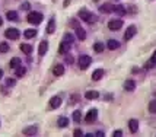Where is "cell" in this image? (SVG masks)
Listing matches in <instances>:
<instances>
[{"label": "cell", "instance_id": "29", "mask_svg": "<svg viewBox=\"0 0 156 137\" xmlns=\"http://www.w3.org/2000/svg\"><path fill=\"white\" fill-rule=\"evenodd\" d=\"M94 50H95V53H102V51H104V44H102V42H95Z\"/></svg>", "mask_w": 156, "mask_h": 137}, {"label": "cell", "instance_id": "18", "mask_svg": "<svg viewBox=\"0 0 156 137\" xmlns=\"http://www.w3.org/2000/svg\"><path fill=\"white\" fill-rule=\"evenodd\" d=\"M99 10H101L102 13H111V12H112V5H109V3H104V5L99 7Z\"/></svg>", "mask_w": 156, "mask_h": 137}, {"label": "cell", "instance_id": "37", "mask_svg": "<svg viewBox=\"0 0 156 137\" xmlns=\"http://www.w3.org/2000/svg\"><path fill=\"white\" fill-rule=\"evenodd\" d=\"M73 134H75V136H83V131H82L80 128H76V130L73 131Z\"/></svg>", "mask_w": 156, "mask_h": 137}, {"label": "cell", "instance_id": "4", "mask_svg": "<svg viewBox=\"0 0 156 137\" xmlns=\"http://www.w3.org/2000/svg\"><path fill=\"white\" fill-rule=\"evenodd\" d=\"M5 35H6V38H9V40H18L20 32L16 29V28H9V29H6Z\"/></svg>", "mask_w": 156, "mask_h": 137}, {"label": "cell", "instance_id": "28", "mask_svg": "<svg viewBox=\"0 0 156 137\" xmlns=\"http://www.w3.org/2000/svg\"><path fill=\"white\" fill-rule=\"evenodd\" d=\"M18 66H20V58H18V57H13V58L10 60V67H12V68H16Z\"/></svg>", "mask_w": 156, "mask_h": 137}, {"label": "cell", "instance_id": "36", "mask_svg": "<svg viewBox=\"0 0 156 137\" xmlns=\"http://www.w3.org/2000/svg\"><path fill=\"white\" fill-rule=\"evenodd\" d=\"M6 85L7 86H15V85H16V80H15V79H7Z\"/></svg>", "mask_w": 156, "mask_h": 137}, {"label": "cell", "instance_id": "11", "mask_svg": "<svg viewBox=\"0 0 156 137\" xmlns=\"http://www.w3.org/2000/svg\"><path fill=\"white\" fill-rule=\"evenodd\" d=\"M129 128H130V131L131 133H137V130H139V121L137 120H130L129 121Z\"/></svg>", "mask_w": 156, "mask_h": 137}, {"label": "cell", "instance_id": "20", "mask_svg": "<svg viewBox=\"0 0 156 137\" xmlns=\"http://www.w3.org/2000/svg\"><path fill=\"white\" fill-rule=\"evenodd\" d=\"M99 96V93L96 92V90H88L86 93H85V98L86 99H96Z\"/></svg>", "mask_w": 156, "mask_h": 137}, {"label": "cell", "instance_id": "34", "mask_svg": "<svg viewBox=\"0 0 156 137\" xmlns=\"http://www.w3.org/2000/svg\"><path fill=\"white\" fill-rule=\"evenodd\" d=\"M29 7H31V5H29V2H23V3L20 5V9H22V10H28Z\"/></svg>", "mask_w": 156, "mask_h": 137}, {"label": "cell", "instance_id": "13", "mask_svg": "<svg viewBox=\"0 0 156 137\" xmlns=\"http://www.w3.org/2000/svg\"><path fill=\"white\" fill-rule=\"evenodd\" d=\"M53 73H54V76L64 75V66L63 64H55L54 68H53Z\"/></svg>", "mask_w": 156, "mask_h": 137}, {"label": "cell", "instance_id": "43", "mask_svg": "<svg viewBox=\"0 0 156 137\" xmlns=\"http://www.w3.org/2000/svg\"><path fill=\"white\" fill-rule=\"evenodd\" d=\"M2 25H3V19L0 18V26H2Z\"/></svg>", "mask_w": 156, "mask_h": 137}, {"label": "cell", "instance_id": "15", "mask_svg": "<svg viewBox=\"0 0 156 137\" xmlns=\"http://www.w3.org/2000/svg\"><path fill=\"white\" fill-rule=\"evenodd\" d=\"M104 75H105V72H104L102 68H98V70H95V72L92 73V79H94V80H99V79L104 77Z\"/></svg>", "mask_w": 156, "mask_h": 137}, {"label": "cell", "instance_id": "25", "mask_svg": "<svg viewBox=\"0 0 156 137\" xmlns=\"http://www.w3.org/2000/svg\"><path fill=\"white\" fill-rule=\"evenodd\" d=\"M6 16L9 21H18V18H19V16H18V12H15V10H9L6 13Z\"/></svg>", "mask_w": 156, "mask_h": 137}, {"label": "cell", "instance_id": "1", "mask_svg": "<svg viewBox=\"0 0 156 137\" xmlns=\"http://www.w3.org/2000/svg\"><path fill=\"white\" fill-rule=\"evenodd\" d=\"M79 18H80L82 21L88 22V23H94L96 21V16L94 13H90L88 9H80L79 10Z\"/></svg>", "mask_w": 156, "mask_h": 137}, {"label": "cell", "instance_id": "33", "mask_svg": "<svg viewBox=\"0 0 156 137\" xmlns=\"http://www.w3.org/2000/svg\"><path fill=\"white\" fill-rule=\"evenodd\" d=\"M73 120H75L76 123H80V120H82L80 111H75V112H73Z\"/></svg>", "mask_w": 156, "mask_h": 137}, {"label": "cell", "instance_id": "39", "mask_svg": "<svg viewBox=\"0 0 156 137\" xmlns=\"http://www.w3.org/2000/svg\"><path fill=\"white\" fill-rule=\"evenodd\" d=\"M66 61H67L69 64H72V63H73V58H72V55H67V57H66Z\"/></svg>", "mask_w": 156, "mask_h": 137}, {"label": "cell", "instance_id": "32", "mask_svg": "<svg viewBox=\"0 0 156 137\" xmlns=\"http://www.w3.org/2000/svg\"><path fill=\"white\" fill-rule=\"evenodd\" d=\"M63 40H64V41H67V42H73V41H75V37L70 34V32H67V34H64Z\"/></svg>", "mask_w": 156, "mask_h": 137}, {"label": "cell", "instance_id": "21", "mask_svg": "<svg viewBox=\"0 0 156 137\" xmlns=\"http://www.w3.org/2000/svg\"><path fill=\"white\" fill-rule=\"evenodd\" d=\"M156 66V51L153 53V55L150 57V60L147 63H146V68H152Z\"/></svg>", "mask_w": 156, "mask_h": 137}, {"label": "cell", "instance_id": "10", "mask_svg": "<svg viewBox=\"0 0 156 137\" xmlns=\"http://www.w3.org/2000/svg\"><path fill=\"white\" fill-rule=\"evenodd\" d=\"M37 131H38V127H35V125H31V127H27V128H23V134L25 136H34L37 134Z\"/></svg>", "mask_w": 156, "mask_h": 137}, {"label": "cell", "instance_id": "9", "mask_svg": "<svg viewBox=\"0 0 156 137\" xmlns=\"http://www.w3.org/2000/svg\"><path fill=\"white\" fill-rule=\"evenodd\" d=\"M60 105H61L60 96H53V98L50 99V107H51V108H58Z\"/></svg>", "mask_w": 156, "mask_h": 137}, {"label": "cell", "instance_id": "26", "mask_svg": "<svg viewBox=\"0 0 156 137\" xmlns=\"http://www.w3.org/2000/svg\"><path fill=\"white\" fill-rule=\"evenodd\" d=\"M35 35H37V31H35V29H27V31L23 32V37L28 38V40H29V38H34Z\"/></svg>", "mask_w": 156, "mask_h": 137}, {"label": "cell", "instance_id": "3", "mask_svg": "<svg viewBox=\"0 0 156 137\" xmlns=\"http://www.w3.org/2000/svg\"><path fill=\"white\" fill-rule=\"evenodd\" d=\"M90 63H92L90 55L83 54V55H80V57H79V61H77V64H79V67H80L82 70H86V68L90 66Z\"/></svg>", "mask_w": 156, "mask_h": 137}, {"label": "cell", "instance_id": "31", "mask_svg": "<svg viewBox=\"0 0 156 137\" xmlns=\"http://www.w3.org/2000/svg\"><path fill=\"white\" fill-rule=\"evenodd\" d=\"M149 112H150V114H156V101H150V104H149Z\"/></svg>", "mask_w": 156, "mask_h": 137}, {"label": "cell", "instance_id": "38", "mask_svg": "<svg viewBox=\"0 0 156 137\" xmlns=\"http://www.w3.org/2000/svg\"><path fill=\"white\" fill-rule=\"evenodd\" d=\"M114 136H115V137H121L122 136V131L121 130H115V131H114Z\"/></svg>", "mask_w": 156, "mask_h": 137}, {"label": "cell", "instance_id": "6", "mask_svg": "<svg viewBox=\"0 0 156 137\" xmlns=\"http://www.w3.org/2000/svg\"><path fill=\"white\" fill-rule=\"evenodd\" d=\"M136 32H137V28L134 26V25L129 26V28H127V31H126V34H124V40H126V41L131 40V38L136 35Z\"/></svg>", "mask_w": 156, "mask_h": 137}, {"label": "cell", "instance_id": "17", "mask_svg": "<svg viewBox=\"0 0 156 137\" xmlns=\"http://www.w3.org/2000/svg\"><path fill=\"white\" fill-rule=\"evenodd\" d=\"M76 35H77V38L79 40H86V32H85V29L83 28H80V26H77L76 28Z\"/></svg>", "mask_w": 156, "mask_h": 137}, {"label": "cell", "instance_id": "40", "mask_svg": "<svg viewBox=\"0 0 156 137\" xmlns=\"http://www.w3.org/2000/svg\"><path fill=\"white\" fill-rule=\"evenodd\" d=\"M70 2H72V0H64V5H63V6H64V7L69 6V3H70Z\"/></svg>", "mask_w": 156, "mask_h": 137}, {"label": "cell", "instance_id": "24", "mask_svg": "<svg viewBox=\"0 0 156 137\" xmlns=\"http://www.w3.org/2000/svg\"><path fill=\"white\" fill-rule=\"evenodd\" d=\"M54 31H55V21L54 19H50V22L47 25V32L48 34H53Z\"/></svg>", "mask_w": 156, "mask_h": 137}, {"label": "cell", "instance_id": "14", "mask_svg": "<svg viewBox=\"0 0 156 137\" xmlns=\"http://www.w3.org/2000/svg\"><path fill=\"white\" fill-rule=\"evenodd\" d=\"M69 48H70V42L63 41L60 48H58V53H60V54H66V53H69Z\"/></svg>", "mask_w": 156, "mask_h": 137}, {"label": "cell", "instance_id": "27", "mask_svg": "<svg viewBox=\"0 0 156 137\" xmlns=\"http://www.w3.org/2000/svg\"><path fill=\"white\" fill-rule=\"evenodd\" d=\"M25 73H27V68L23 67V66H18V67H16V76H18V77L25 76Z\"/></svg>", "mask_w": 156, "mask_h": 137}, {"label": "cell", "instance_id": "35", "mask_svg": "<svg viewBox=\"0 0 156 137\" xmlns=\"http://www.w3.org/2000/svg\"><path fill=\"white\" fill-rule=\"evenodd\" d=\"M69 25H70V26H72V28H77V26H80V25L77 23V21H76V19H72Z\"/></svg>", "mask_w": 156, "mask_h": 137}, {"label": "cell", "instance_id": "12", "mask_svg": "<svg viewBox=\"0 0 156 137\" xmlns=\"http://www.w3.org/2000/svg\"><path fill=\"white\" fill-rule=\"evenodd\" d=\"M112 12H115L117 15L122 16V15L127 13V9H126L124 6H121V5H118V6H112Z\"/></svg>", "mask_w": 156, "mask_h": 137}, {"label": "cell", "instance_id": "30", "mask_svg": "<svg viewBox=\"0 0 156 137\" xmlns=\"http://www.w3.org/2000/svg\"><path fill=\"white\" fill-rule=\"evenodd\" d=\"M9 51V44L7 42H0V53H7Z\"/></svg>", "mask_w": 156, "mask_h": 137}, {"label": "cell", "instance_id": "19", "mask_svg": "<svg viewBox=\"0 0 156 137\" xmlns=\"http://www.w3.org/2000/svg\"><path fill=\"white\" fill-rule=\"evenodd\" d=\"M20 51L23 54H31L32 53V47L29 44H20Z\"/></svg>", "mask_w": 156, "mask_h": 137}, {"label": "cell", "instance_id": "42", "mask_svg": "<svg viewBox=\"0 0 156 137\" xmlns=\"http://www.w3.org/2000/svg\"><path fill=\"white\" fill-rule=\"evenodd\" d=\"M2 77H3V70L0 68V79H2Z\"/></svg>", "mask_w": 156, "mask_h": 137}, {"label": "cell", "instance_id": "7", "mask_svg": "<svg viewBox=\"0 0 156 137\" xmlns=\"http://www.w3.org/2000/svg\"><path fill=\"white\" fill-rule=\"evenodd\" d=\"M96 117H98V111L94 108V110H90V111L88 112V115L85 117V121L90 124V123H94V121L96 120Z\"/></svg>", "mask_w": 156, "mask_h": 137}, {"label": "cell", "instance_id": "16", "mask_svg": "<svg viewBox=\"0 0 156 137\" xmlns=\"http://www.w3.org/2000/svg\"><path fill=\"white\" fill-rule=\"evenodd\" d=\"M124 89L129 90V92L134 90L136 89V82H134V80H127V82L124 83Z\"/></svg>", "mask_w": 156, "mask_h": 137}, {"label": "cell", "instance_id": "5", "mask_svg": "<svg viewBox=\"0 0 156 137\" xmlns=\"http://www.w3.org/2000/svg\"><path fill=\"white\" fill-rule=\"evenodd\" d=\"M121 26H122V21H121V19H112V21L108 22V28L111 29V31H118Z\"/></svg>", "mask_w": 156, "mask_h": 137}, {"label": "cell", "instance_id": "2", "mask_svg": "<svg viewBox=\"0 0 156 137\" xmlns=\"http://www.w3.org/2000/svg\"><path fill=\"white\" fill-rule=\"evenodd\" d=\"M28 22L29 23H32V25H40L42 19H44V16L40 13V12H31V13L28 15Z\"/></svg>", "mask_w": 156, "mask_h": 137}, {"label": "cell", "instance_id": "8", "mask_svg": "<svg viewBox=\"0 0 156 137\" xmlns=\"http://www.w3.org/2000/svg\"><path fill=\"white\" fill-rule=\"evenodd\" d=\"M47 51H48V42L47 41H41L40 42V48H38V54L42 57V55H45Z\"/></svg>", "mask_w": 156, "mask_h": 137}, {"label": "cell", "instance_id": "22", "mask_svg": "<svg viewBox=\"0 0 156 137\" xmlns=\"http://www.w3.org/2000/svg\"><path fill=\"white\" fill-rule=\"evenodd\" d=\"M57 124H58V127L64 128V127H67L69 125V118H66V117H60L58 121H57Z\"/></svg>", "mask_w": 156, "mask_h": 137}, {"label": "cell", "instance_id": "41", "mask_svg": "<svg viewBox=\"0 0 156 137\" xmlns=\"http://www.w3.org/2000/svg\"><path fill=\"white\" fill-rule=\"evenodd\" d=\"M96 136L101 137V136H104V133H102V131H98V133H96Z\"/></svg>", "mask_w": 156, "mask_h": 137}, {"label": "cell", "instance_id": "23", "mask_svg": "<svg viewBox=\"0 0 156 137\" xmlns=\"http://www.w3.org/2000/svg\"><path fill=\"white\" fill-rule=\"evenodd\" d=\"M107 45H108L109 50H117V48H120V42L117 41V40H109Z\"/></svg>", "mask_w": 156, "mask_h": 137}]
</instances>
